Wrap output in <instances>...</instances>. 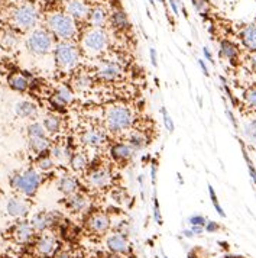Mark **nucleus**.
I'll list each match as a JSON object with an SVG mask.
<instances>
[{
    "label": "nucleus",
    "mask_w": 256,
    "mask_h": 258,
    "mask_svg": "<svg viewBox=\"0 0 256 258\" xmlns=\"http://www.w3.org/2000/svg\"><path fill=\"white\" fill-rule=\"evenodd\" d=\"M133 125V113L125 105L110 106L106 110L105 129L110 135H122L128 132Z\"/></svg>",
    "instance_id": "obj_1"
},
{
    "label": "nucleus",
    "mask_w": 256,
    "mask_h": 258,
    "mask_svg": "<svg viewBox=\"0 0 256 258\" xmlns=\"http://www.w3.org/2000/svg\"><path fill=\"white\" fill-rule=\"evenodd\" d=\"M39 22V12L32 3H24L12 12V24L19 31H34Z\"/></svg>",
    "instance_id": "obj_6"
},
{
    "label": "nucleus",
    "mask_w": 256,
    "mask_h": 258,
    "mask_svg": "<svg viewBox=\"0 0 256 258\" xmlns=\"http://www.w3.org/2000/svg\"><path fill=\"white\" fill-rule=\"evenodd\" d=\"M59 215L55 213V212H38L32 216L31 219V223L35 229V232H39V234H44L47 232L48 229L58 222Z\"/></svg>",
    "instance_id": "obj_12"
},
{
    "label": "nucleus",
    "mask_w": 256,
    "mask_h": 258,
    "mask_svg": "<svg viewBox=\"0 0 256 258\" xmlns=\"http://www.w3.org/2000/svg\"><path fill=\"white\" fill-rule=\"evenodd\" d=\"M219 55L221 58L227 59L229 62L234 64L239 55H240V49L236 44H233L232 41H221L220 42V49H219Z\"/></svg>",
    "instance_id": "obj_24"
},
{
    "label": "nucleus",
    "mask_w": 256,
    "mask_h": 258,
    "mask_svg": "<svg viewBox=\"0 0 256 258\" xmlns=\"http://www.w3.org/2000/svg\"><path fill=\"white\" fill-rule=\"evenodd\" d=\"M198 66L201 67V70H203V73H204L206 76H209V74H210L209 69H207V66L204 64V61H203V59H198Z\"/></svg>",
    "instance_id": "obj_52"
},
{
    "label": "nucleus",
    "mask_w": 256,
    "mask_h": 258,
    "mask_svg": "<svg viewBox=\"0 0 256 258\" xmlns=\"http://www.w3.org/2000/svg\"><path fill=\"white\" fill-rule=\"evenodd\" d=\"M28 51L36 55V57H42L47 55L51 51H54V35L48 31V29H34L25 41Z\"/></svg>",
    "instance_id": "obj_5"
},
{
    "label": "nucleus",
    "mask_w": 256,
    "mask_h": 258,
    "mask_svg": "<svg viewBox=\"0 0 256 258\" xmlns=\"http://www.w3.org/2000/svg\"><path fill=\"white\" fill-rule=\"evenodd\" d=\"M120 76H122V67L119 66V62L112 59L102 61V64L96 71V77L103 82H115Z\"/></svg>",
    "instance_id": "obj_14"
},
{
    "label": "nucleus",
    "mask_w": 256,
    "mask_h": 258,
    "mask_svg": "<svg viewBox=\"0 0 256 258\" xmlns=\"http://www.w3.org/2000/svg\"><path fill=\"white\" fill-rule=\"evenodd\" d=\"M42 177L36 171L35 168H28L25 171H16L9 178L11 187L24 195L25 198L35 196L38 188L41 186Z\"/></svg>",
    "instance_id": "obj_3"
},
{
    "label": "nucleus",
    "mask_w": 256,
    "mask_h": 258,
    "mask_svg": "<svg viewBox=\"0 0 256 258\" xmlns=\"http://www.w3.org/2000/svg\"><path fill=\"white\" fill-rule=\"evenodd\" d=\"M35 229L32 226L31 221H19L13 226V238L19 244H28L35 238Z\"/></svg>",
    "instance_id": "obj_17"
},
{
    "label": "nucleus",
    "mask_w": 256,
    "mask_h": 258,
    "mask_svg": "<svg viewBox=\"0 0 256 258\" xmlns=\"http://www.w3.org/2000/svg\"><path fill=\"white\" fill-rule=\"evenodd\" d=\"M80 58H81L80 48L70 41H59L54 48V59L59 70H74L80 64Z\"/></svg>",
    "instance_id": "obj_4"
},
{
    "label": "nucleus",
    "mask_w": 256,
    "mask_h": 258,
    "mask_svg": "<svg viewBox=\"0 0 256 258\" xmlns=\"http://www.w3.org/2000/svg\"><path fill=\"white\" fill-rule=\"evenodd\" d=\"M59 251V242L57 236L51 232L41 234L35 241V252L38 257L54 258Z\"/></svg>",
    "instance_id": "obj_8"
},
{
    "label": "nucleus",
    "mask_w": 256,
    "mask_h": 258,
    "mask_svg": "<svg viewBox=\"0 0 256 258\" xmlns=\"http://www.w3.org/2000/svg\"><path fill=\"white\" fill-rule=\"evenodd\" d=\"M107 21H109V15L103 6L97 5L92 8L89 16V24L92 25V28H103L107 24Z\"/></svg>",
    "instance_id": "obj_26"
},
{
    "label": "nucleus",
    "mask_w": 256,
    "mask_h": 258,
    "mask_svg": "<svg viewBox=\"0 0 256 258\" xmlns=\"http://www.w3.org/2000/svg\"><path fill=\"white\" fill-rule=\"evenodd\" d=\"M243 135L247 141L256 147V119H249L243 123Z\"/></svg>",
    "instance_id": "obj_35"
},
{
    "label": "nucleus",
    "mask_w": 256,
    "mask_h": 258,
    "mask_svg": "<svg viewBox=\"0 0 256 258\" xmlns=\"http://www.w3.org/2000/svg\"><path fill=\"white\" fill-rule=\"evenodd\" d=\"M93 77L87 73V71H81V73H75L72 77V89L78 93H84L89 92L93 87Z\"/></svg>",
    "instance_id": "obj_22"
},
{
    "label": "nucleus",
    "mask_w": 256,
    "mask_h": 258,
    "mask_svg": "<svg viewBox=\"0 0 256 258\" xmlns=\"http://www.w3.org/2000/svg\"><path fill=\"white\" fill-rule=\"evenodd\" d=\"M209 193H210V199H211V203H213V206H214V209L217 211V213L220 215V216H226V213L223 211V208L220 206V203H219V199H217V196H216V191H214V188L209 186Z\"/></svg>",
    "instance_id": "obj_41"
},
{
    "label": "nucleus",
    "mask_w": 256,
    "mask_h": 258,
    "mask_svg": "<svg viewBox=\"0 0 256 258\" xmlns=\"http://www.w3.org/2000/svg\"><path fill=\"white\" fill-rule=\"evenodd\" d=\"M243 102H244V106H246L249 110L256 112V84L250 86V87H247V89L244 90Z\"/></svg>",
    "instance_id": "obj_36"
},
{
    "label": "nucleus",
    "mask_w": 256,
    "mask_h": 258,
    "mask_svg": "<svg viewBox=\"0 0 256 258\" xmlns=\"http://www.w3.org/2000/svg\"><path fill=\"white\" fill-rule=\"evenodd\" d=\"M16 44H18V35L15 32H12V31L6 32L3 35V38H2V45L6 49H12L13 47H16Z\"/></svg>",
    "instance_id": "obj_38"
},
{
    "label": "nucleus",
    "mask_w": 256,
    "mask_h": 258,
    "mask_svg": "<svg viewBox=\"0 0 256 258\" xmlns=\"http://www.w3.org/2000/svg\"><path fill=\"white\" fill-rule=\"evenodd\" d=\"M151 180L152 184L155 186V183H156V163L155 161L151 164Z\"/></svg>",
    "instance_id": "obj_47"
},
{
    "label": "nucleus",
    "mask_w": 256,
    "mask_h": 258,
    "mask_svg": "<svg viewBox=\"0 0 256 258\" xmlns=\"http://www.w3.org/2000/svg\"><path fill=\"white\" fill-rule=\"evenodd\" d=\"M226 115H227V117L230 119V122H232V125L234 126L236 129H239V123H237V120H236V117H234V115H233L232 112L229 110V109H226Z\"/></svg>",
    "instance_id": "obj_46"
},
{
    "label": "nucleus",
    "mask_w": 256,
    "mask_h": 258,
    "mask_svg": "<svg viewBox=\"0 0 256 258\" xmlns=\"http://www.w3.org/2000/svg\"><path fill=\"white\" fill-rule=\"evenodd\" d=\"M80 141L87 148L100 150L107 144V131L102 126H90L82 131Z\"/></svg>",
    "instance_id": "obj_10"
},
{
    "label": "nucleus",
    "mask_w": 256,
    "mask_h": 258,
    "mask_svg": "<svg viewBox=\"0 0 256 258\" xmlns=\"http://www.w3.org/2000/svg\"><path fill=\"white\" fill-rule=\"evenodd\" d=\"M47 29L59 41H72L78 34L77 21H74L68 13L52 12L45 19Z\"/></svg>",
    "instance_id": "obj_2"
},
{
    "label": "nucleus",
    "mask_w": 256,
    "mask_h": 258,
    "mask_svg": "<svg viewBox=\"0 0 256 258\" xmlns=\"http://www.w3.org/2000/svg\"><path fill=\"white\" fill-rule=\"evenodd\" d=\"M110 225H112V221L105 212H94L92 215H89V218L86 219V229L96 236H103L107 234L110 229Z\"/></svg>",
    "instance_id": "obj_11"
},
{
    "label": "nucleus",
    "mask_w": 256,
    "mask_h": 258,
    "mask_svg": "<svg viewBox=\"0 0 256 258\" xmlns=\"http://www.w3.org/2000/svg\"><path fill=\"white\" fill-rule=\"evenodd\" d=\"M193 5L196 6L197 12L201 15V16H206L209 13L210 5L207 0H193Z\"/></svg>",
    "instance_id": "obj_42"
},
{
    "label": "nucleus",
    "mask_w": 256,
    "mask_h": 258,
    "mask_svg": "<svg viewBox=\"0 0 256 258\" xmlns=\"http://www.w3.org/2000/svg\"><path fill=\"white\" fill-rule=\"evenodd\" d=\"M6 212L9 216L16 219H24L29 213V203L21 198H11L6 203Z\"/></svg>",
    "instance_id": "obj_18"
},
{
    "label": "nucleus",
    "mask_w": 256,
    "mask_h": 258,
    "mask_svg": "<svg viewBox=\"0 0 256 258\" xmlns=\"http://www.w3.org/2000/svg\"><path fill=\"white\" fill-rule=\"evenodd\" d=\"M249 61H250L252 70L256 71V51H255V52H252V54H250V58H249Z\"/></svg>",
    "instance_id": "obj_53"
},
{
    "label": "nucleus",
    "mask_w": 256,
    "mask_h": 258,
    "mask_svg": "<svg viewBox=\"0 0 256 258\" xmlns=\"http://www.w3.org/2000/svg\"><path fill=\"white\" fill-rule=\"evenodd\" d=\"M26 134H28V138H45V137H48L47 131L44 128L42 122L29 123L28 128H26Z\"/></svg>",
    "instance_id": "obj_34"
},
{
    "label": "nucleus",
    "mask_w": 256,
    "mask_h": 258,
    "mask_svg": "<svg viewBox=\"0 0 256 258\" xmlns=\"http://www.w3.org/2000/svg\"><path fill=\"white\" fill-rule=\"evenodd\" d=\"M38 258H47V257H38Z\"/></svg>",
    "instance_id": "obj_56"
},
{
    "label": "nucleus",
    "mask_w": 256,
    "mask_h": 258,
    "mask_svg": "<svg viewBox=\"0 0 256 258\" xmlns=\"http://www.w3.org/2000/svg\"><path fill=\"white\" fill-rule=\"evenodd\" d=\"M42 125L47 131L48 135H57L59 131H61V126H62V120L58 115L55 113H48L42 119Z\"/></svg>",
    "instance_id": "obj_29"
},
{
    "label": "nucleus",
    "mask_w": 256,
    "mask_h": 258,
    "mask_svg": "<svg viewBox=\"0 0 256 258\" xmlns=\"http://www.w3.org/2000/svg\"><path fill=\"white\" fill-rule=\"evenodd\" d=\"M90 5L86 0H68L65 3V13H68L74 21H89Z\"/></svg>",
    "instance_id": "obj_15"
},
{
    "label": "nucleus",
    "mask_w": 256,
    "mask_h": 258,
    "mask_svg": "<svg viewBox=\"0 0 256 258\" xmlns=\"http://www.w3.org/2000/svg\"><path fill=\"white\" fill-rule=\"evenodd\" d=\"M68 163H70L71 168L74 171H78V173L86 171L90 167L89 165V157L82 151H74L72 155L70 157V160H68Z\"/></svg>",
    "instance_id": "obj_31"
},
{
    "label": "nucleus",
    "mask_w": 256,
    "mask_h": 258,
    "mask_svg": "<svg viewBox=\"0 0 256 258\" xmlns=\"http://www.w3.org/2000/svg\"><path fill=\"white\" fill-rule=\"evenodd\" d=\"M72 100H74V93L68 86H59L55 93L51 96V105L58 110L67 107Z\"/></svg>",
    "instance_id": "obj_19"
},
{
    "label": "nucleus",
    "mask_w": 256,
    "mask_h": 258,
    "mask_svg": "<svg viewBox=\"0 0 256 258\" xmlns=\"http://www.w3.org/2000/svg\"><path fill=\"white\" fill-rule=\"evenodd\" d=\"M209 222L204 216H201V215H194V216H191L190 219H188V223L191 225V226H206V223Z\"/></svg>",
    "instance_id": "obj_43"
},
{
    "label": "nucleus",
    "mask_w": 256,
    "mask_h": 258,
    "mask_svg": "<svg viewBox=\"0 0 256 258\" xmlns=\"http://www.w3.org/2000/svg\"><path fill=\"white\" fill-rule=\"evenodd\" d=\"M240 39L243 47L250 51L255 52L256 51V24H249L243 26L242 32H240Z\"/></svg>",
    "instance_id": "obj_23"
},
{
    "label": "nucleus",
    "mask_w": 256,
    "mask_h": 258,
    "mask_svg": "<svg viewBox=\"0 0 256 258\" xmlns=\"http://www.w3.org/2000/svg\"><path fill=\"white\" fill-rule=\"evenodd\" d=\"M72 150L70 145H64V144H51L49 148V155L55 160V161H68L70 157L72 155Z\"/></svg>",
    "instance_id": "obj_28"
},
{
    "label": "nucleus",
    "mask_w": 256,
    "mask_h": 258,
    "mask_svg": "<svg viewBox=\"0 0 256 258\" xmlns=\"http://www.w3.org/2000/svg\"><path fill=\"white\" fill-rule=\"evenodd\" d=\"M168 2H169V6H171L174 15H178V3H177V0H168Z\"/></svg>",
    "instance_id": "obj_51"
},
{
    "label": "nucleus",
    "mask_w": 256,
    "mask_h": 258,
    "mask_svg": "<svg viewBox=\"0 0 256 258\" xmlns=\"http://www.w3.org/2000/svg\"><path fill=\"white\" fill-rule=\"evenodd\" d=\"M62 2H65V3H67V2H68V0H62Z\"/></svg>",
    "instance_id": "obj_55"
},
{
    "label": "nucleus",
    "mask_w": 256,
    "mask_h": 258,
    "mask_svg": "<svg viewBox=\"0 0 256 258\" xmlns=\"http://www.w3.org/2000/svg\"><path fill=\"white\" fill-rule=\"evenodd\" d=\"M57 187H58L59 191H61L65 198H68V196H71V195H74V193L78 191L80 183H78V180L74 176H71V174H64V176H61L58 178Z\"/></svg>",
    "instance_id": "obj_21"
},
{
    "label": "nucleus",
    "mask_w": 256,
    "mask_h": 258,
    "mask_svg": "<svg viewBox=\"0 0 256 258\" xmlns=\"http://www.w3.org/2000/svg\"><path fill=\"white\" fill-rule=\"evenodd\" d=\"M82 49L92 55L102 54L109 45V35L103 28H90L82 35Z\"/></svg>",
    "instance_id": "obj_7"
},
{
    "label": "nucleus",
    "mask_w": 256,
    "mask_h": 258,
    "mask_svg": "<svg viewBox=\"0 0 256 258\" xmlns=\"http://www.w3.org/2000/svg\"><path fill=\"white\" fill-rule=\"evenodd\" d=\"M128 142L135 151H143L149 145V138L142 131H132L129 134Z\"/></svg>",
    "instance_id": "obj_27"
},
{
    "label": "nucleus",
    "mask_w": 256,
    "mask_h": 258,
    "mask_svg": "<svg viewBox=\"0 0 256 258\" xmlns=\"http://www.w3.org/2000/svg\"><path fill=\"white\" fill-rule=\"evenodd\" d=\"M9 87L15 90V92H19V93H24L26 92L28 89H29V86H31V83L29 80L25 77L24 74H12L11 77H9Z\"/></svg>",
    "instance_id": "obj_32"
},
{
    "label": "nucleus",
    "mask_w": 256,
    "mask_h": 258,
    "mask_svg": "<svg viewBox=\"0 0 256 258\" xmlns=\"http://www.w3.org/2000/svg\"><path fill=\"white\" fill-rule=\"evenodd\" d=\"M203 54H204V57H206L207 61H210V62H214V61H213V55H211V52H210L209 48L207 47L204 48V49H203Z\"/></svg>",
    "instance_id": "obj_50"
},
{
    "label": "nucleus",
    "mask_w": 256,
    "mask_h": 258,
    "mask_svg": "<svg viewBox=\"0 0 256 258\" xmlns=\"http://www.w3.org/2000/svg\"><path fill=\"white\" fill-rule=\"evenodd\" d=\"M149 55H151V62L153 67H156L158 66V58H156V51L151 48V51H149Z\"/></svg>",
    "instance_id": "obj_49"
},
{
    "label": "nucleus",
    "mask_w": 256,
    "mask_h": 258,
    "mask_svg": "<svg viewBox=\"0 0 256 258\" xmlns=\"http://www.w3.org/2000/svg\"><path fill=\"white\" fill-rule=\"evenodd\" d=\"M161 115H162L163 125H165L166 131H168V132H174V129H175L174 120H173L171 115L168 113V110H166V107H165V106H162V107H161Z\"/></svg>",
    "instance_id": "obj_40"
},
{
    "label": "nucleus",
    "mask_w": 256,
    "mask_h": 258,
    "mask_svg": "<svg viewBox=\"0 0 256 258\" xmlns=\"http://www.w3.org/2000/svg\"><path fill=\"white\" fill-rule=\"evenodd\" d=\"M28 147L36 155H42V154L49 153L51 142L48 140V137H45V138H28Z\"/></svg>",
    "instance_id": "obj_30"
},
{
    "label": "nucleus",
    "mask_w": 256,
    "mask_h": 258,
    "mask_svg": "<svg viewBox=\"0 0 256 258\" xmlns=\"http://www.w3.org/2000/svg\"><path fill=\"white\" fill-rule=\"evenodd\" d=\"M190 229L193 231L194 236H200V235H203V232L206 231V229H204V226H191Z\"/></svg>",
    "instance_id": "obj_48"
},
{
    "label": "nucleus",
    "mask_w": 256,
    "mask_h": 258,
    "mask_svg": "<svg viewBox=\"0 0 256 258\" xmlns=\"http://www.w3.org/2000/svg\"><path fill=\"white\" fill-rule=\"evenodd\" d=\"M15 113L22 119H34L38 115V106L29 100H21L15 105Z\"/></svg>",
    "instance_id": "obj_25"
},
{
    "label": "nucleus",
    "mask_w": 256,
    "mask_h": 258,
    "mask_svg": "<svg viewBox=\"0 0 256 258\" xmlns=\"http://www.w3.org/2000/svg\"><path fill=\"white\" fill-rule=\"evenodd\" d=\"M106 246L112 254L116 255H126L130 252V244L126 235L119 232H113L106 238Z\"/></svg>",
    "instance_id": "obj_13"
},
{
    "label": "nucleus",
    "mask_w": 256,
    "mask_h": 258,
    "mask_svg": "<svg viewBox=\"0 0 256 258\" xmlns=\"http://www.w3.org/2000/svg\"><path fill=\"white\" fill-rule=\"evenodd\" d=\"M110 24L115 29H125L128 28V16L126 13L122 11H113V13L110 15Z\"/></svg>",
    "instance_id": "obj_33"
},
{
    "label": "nucleus",
    "mask_w": 256,
    "mask_h": 258,
    "mask_svg": "<svg viewBox=\"0 0 256 258\" xmlns=\"http://www.w3.org/2000/svg\"><path fill=\"white\" fill-rule=\"evenodd\" d=\"M240 145H242V151H243V158L244 161H246V165H247V170H249V174L252 177V180H253V183L256 184V168L253 163H252V160H250V157H249V154L246 151V148H244V144L243 141H240Z\"/></svg>",
    "instance_id": "obj_39"
},
{
    "label": "nucleus",
    "mask_w": 256,
    "mask_h": 258,
    "mask_svg": "<svg viewBox=\"0 0 256 258\" xmlns=\"http://www.w3.org/2000/svg\"><path fill=\"white\" fill-rule=\"evenodd\" d=\"M159 2H162V0H159Z\"/></svg>",
    "instance_id": "obj_58"
},
{
    "label": "nucleus",
    "mask_w": 256,
    "mask_h": 258,
    "mask_svg": "<svg viewBox=\"0 0 256 258\" xmlns=\"http://www.w3.org/2000/svg\"><path fill=\"white\" fill-rule=\"evenodd\" d=\"M162 258H168V257H162Z\"/></svg>",
    "instance_id": "obj_57"
},
{
    "label": "nucleus",
    "mask_w": 256,
    "mask_h": 258,
    "mask_svg": "<svg viewBox=\"0 0 256 258\" xmlns=\"http://www.w3.org/2000/svg\"><path fill=\"white\" fill-rule=\"evenodd\" d=\"M54 258H71V255L70 252H67V251H58Z\"/></svg>",
    "instance_id": "obj_54"
},
{
    "label": "nucleus",
    "mask_w": 256,
    "mask_h": 258,
    "mask_svg": "<svg viewBox=\"0 0 256 258\" xmlns=\"http://www.w3.org/2000/svg\"><path fill=\"white\" fill-rule=\"evenodd\" d=\"M136 151L130 147L128 141L116 142L110 147V157L113 158V161H116L119 164H128L129 161L135 157Z\"/></svg>",
    "instance_id": "obj_16"
},
{
    "label": "nucleus",
    "mask_w": 256,
    "mask_h": 258,
    "mask_svg": "<svg viewBox=\"0 0 256 258\" xmlns=\"http://www.w3.org/2000/svg\"><path fill=\"white\" fill-rule=\"evenodd\" d=\"M54 165H55V160L51 155H48V154L39 155L38 160H36V167L41 171H51L54 168Z\"/></svg>",
    "instance_id": "obj_37"
},
{
    "label": "nucleus",
    "mask_w": 256,
    "mask_h": 258,
    "mask_svg": "<svg viewBox=\"0 0 256 258\" xmlns=\"http://www.w3.org/2000/svg\"><path fill=\"white\" fill-rule=\"evenodd\" d=\"M65 206L72 213H81V212L89 209V199H87L86 195L77 191V193L71 195L65 199Z\"/></svg>",
    "instance_id": "obj_20"
},
{
    "label": "nucleus",
    "mask_w": 256,
    "mask_h": 258,
    "mask_svg": "<svg viewBox=\"0 0 256 258\" xmlns=\"http://www.w3.org/2000/svg\"><path fill=\"white\" fill-rule=\"evenodd\" d=\"M87 183L89 186L97 190L109 187L113 181V173L110 171V168H107L105 165H96L92 167L87 171Z\"/></svg>",
    "instance_id": "obj_9"
},
{
    "label": "nucleus",
    "mask_w": 256,
    "mask_h": 258,
    "mask_svg": "<svg viewBox=\"0 0 256 258\" xmlns=\"http://www.w3.org/2000/svg\"><path fill=\"white\" fill-rule=\"evenodd\" d=\"M153 216H155V221L161 225V212H159V205H158V199L153 198Z\"/></svg>",
    "instance_id": "obj_44"
},
{
    "label": "nucleus",
    "mask_w": 256,
    "mask_h": 258,
    "mask_svg": "<svg viewBox=\"0 0 256 258\" xmlns=\"http://www.w3.org/2000/svg\"><path fill=\"white\" fill-rule=\"evenodd\" d=\"M204 229H206L207 232H217V231L220 229V225L217 222H211V221H209V222L206 223Z\"/></svg>",
    "instance_id": "obj_45"
}]
</instances>
